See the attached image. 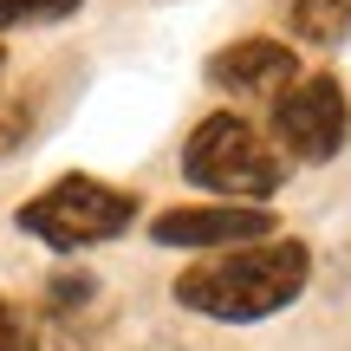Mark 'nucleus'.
Returning a JSON list of instances; mask_svg holds the SVG:
<instances>
[{
  "instance_id": "f03ea898",
  "label": "nucleus",
  "mask_w": 351,
  "mask_h": 351,
  "mask_svg": "<svg viewBox=\"0 0 351 351\" xmlns=\"http://www.w3.org/2000/svg\"><path fill=\"white\" fill-rule=\"evenodd\" d=\"M182 176L195 189H208V195H221V202H267L287 182V163H280V150L241 111H215L189 130Z\"/></svg>"
},
{
  "instance_id": "0eeeda50",
  "label": "nucleus",
  "mask_w": 351,
  "mask_h": 351,
  "mask_svg": "<svg viewBox=\"0 0 351 351\" xmlns=\"http://www.w3.org/2000/svg\"><path fill=\"white\" fill-rule=\"evenodd\" d=\"M0 351H85L72 313H52V306H13L0 293Z\"/></svg>"
},
{
  "instance_id": "9b49d317",
  "label": "nucleus",
  "mask_w": 351,
  "mask_h": 351,
  "mask_svg": "<svg viewBox=\"0 0 351 351\" xmlns=\"http://www.w3.org/2000/svg\"><path fill=\"white\" fill-rule=\"evenodd\" d=\"M0 65H7V52H0Z\"/></svg>"
},
{
  "instance_id": "f257e3e1",
  "label": "nucleus",
  "mask_w": 351,
  "mask_h": 351,
  "mask_svg": "<svg viewBox=\"0 0 351 351\" xmlns=\"http://www.w3.org/2000/svg\"><path fill=\"white\" fill-rule=\"evenodd\" d=\"M313 280V247L293 234L254 241V247H228L215 261L176 274V306H189L195 319H215V326H261V319L287 313L293 300Z\"/></svg>"
},
{
  "instance_id": "39448f33",
  "label": "nucleus",
  "mask_w": 351,
  "mask_h": 351,
  "mask_svg": "<svg viewBox=\"0 0 351 351\" xmlns=\"http://www.w3.org/2000/svg\"><path fill=\"white\" fill-rule=\"evenodd\" d=\"M156 247H195V254H228V247H254V241H274V215L261 202H182L163 208L150 221Z\"/></svg>"
},
{
  "instance_id": "6e6552de",
  "label": "nucleus",
  "mask_w": 351,
  "mask_h": 351,
  "mask_svg": "<svg viewBox=\"0 0 351 351\" xmlns=\"http://www.w3.org/2000/svg\"><path fill=\"white\" fill-rule=\"evenodd\" d=\"M287 26L306 46H345L351 39V0H287Z\"/></svg>"
},
{
  "instance_id": "9d476101",
  "label": "nucleus",
  "mask_w": 351,
  "mask_h": 351,
  "mask_svg": "<svg viewBox=\"0 0 351 351\" xmlns=\"http://www.w3.org/2000/svg\"><path fill=\"white\" fill-rule=\"evenodd\" d=\"M26 130H33V98H0V163L26 143Z\"/></svg>"
},
{
  "instance_id": "20e7f679",
  "label": "nucleus",
  "mask_w": 351,
  "mask_h": 351,
  "mask_svg": "<svg viewBox=\"0 0 351 351\" xmlns=\"http://www.w3.org/2000/svg\"><path fill=\"white\" fill-rule=\"evenodd\" d=\"M274 137L293 163H332L351 137V104H345V85L332 72L319 78H300L287 98L274 104Z\"/></svg>"
},
{
  "instance_id": "1a4fd4ad",
  "label": "nucleus",
  "mask_w": 351,
  "mask_h": 351,
  "mask_svg": "<svg viewBox=\"0 0 351 351\" xmlns=\"http://www.w3.org/2000/svg\"><path fill=\"white\" fill-rule=\"evenodd\" d=\"M85 0H0V33L13 26H52V20H72Z\"/></svg>"
},
{
  "instance_id": "423d86ee",
  "label": "nucleus",
  "mask_w": 351,
  "mask_h": 351,
  "mask_svg": "<svg viewBox=\"0 0 351 351\" xmlns=\"http://www.w3.org/2000/svg\"><path fill=\"white\" fill-rule=\"evenodd\" d=\"M208 85L228 98H254V104H280L300 85V52L280 39H228L208 52Z\"/></svg>"
},
{
  "instance_id": "7ed1b4c3",
  "label": "nucleus",
  "mask_w": 351,
  "mask_h": 351,
  "mask_svg": "<svg viewBox=\"0 0 351 351\" xmlns=\"http://www.w3.org/2000/svg\"><path fill=\"white\" fill-rule=\"evenodd\" d=\"M20 234L46 241L52 254H78V247H104L137 221V195L98 176H59L52 189H39L33 202H20Z\"/></svg>"
}]
</instances>
